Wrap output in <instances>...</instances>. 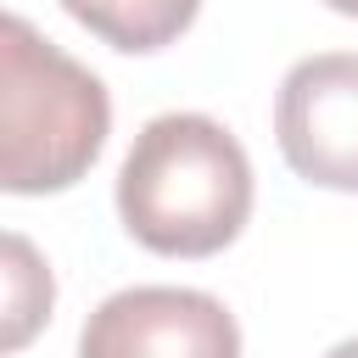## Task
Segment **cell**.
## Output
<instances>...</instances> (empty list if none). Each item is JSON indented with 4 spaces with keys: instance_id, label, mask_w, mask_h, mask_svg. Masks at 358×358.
<instances>
[{
    "instance_id": "cell-1",
    "label": "cell",
    "mask_w": 358,
    "mask_h": 358,
    "mask_svg": "<svg viewBox=\"0 0 358 358\" xmlns=\"http://www.w3.org/2000/svg\"><path fill=\"white\" fill-rule=\"evenodd\" d=\"M117 218L157 257H213L252 218V162L207 112L151 117L117 168Z\"/></svg>"
},
{
    "instance_id": "cell-2",
    "label": "cell",
    "mask_w": 358,
    "mask_h": 358,
    "mask_svg": "<svg viewBox=\"0 0 358 358\" xmlns=\"http://www.w3.org/2000/svg\"><path fill=\"white\" fill-rule=\"evenodd\" d=\"M112 134L106 84L50 45L22 11L0 22V185L56 196L78 185Z\"/></svg>"
},
{
    "instance_id": "cell-3",
    "label": "cell",
    "mask_w": 358,
    "mask_h": 358,
    "mask_svg": "<svg viewBox=\"0 0 358 358\" xmlns=\"http://www.w3.org/2000/svg\"><path fill=\"white\" fill-rule=\"evenodd\" d=\"M78 358H241V324L213 291L129 285L84 319Z\"/></svg>"
},
{
    "instance_id": "cell-4",
    "label": "cell",
    "mask_w": 358,
    "mask_h": 358,
    "mask_svg": "<svg viewBox=\"0 0 358 358\" xmlns=\"http://www.w3.org/2000/svg\"><path fill=\"white\" fill-rule=\"evenodd\" d=\"M274 140L296 179L358 196V50L302 56L280 78Z\"/></svg>"
},
{
    "instance_id": "cell-5",
    "label": "cell",
    "mask_w": 358,
    "mask_h": 358,
    "mask_svg": "<svg viewBox=\"0 0 358 358\" xmlns=\"http://www.w3.org/2000/svg\"><path fill=\"white\" fill-rule=\"evenodd\" d=\"M62 11L78 28H90L101 45L123 56H151L196 22L201 0H62Z\"/></svg>"
},
{
    "instance_id": "cell-6",
    "label": "cell",
    "mask_w": 358,
    "mask_h": 358,
    "mask_svg": "<svg viewBox=\"0 0 358 358\" xmlns=\"http://www.w3.org/2000/svg\"><path fill=\"white\" fill-rule=\"evenodd\" d=\"M50 268L39 263V252L22 235H6V347L17 352L45 319H50Z\"/></svg>"
},
{
    "instance_id": "cell-7",
    "label": "cell",
    "mask_w": 358,
    "mask_h": 358,
    "mask_svg": "<svg viewBox=\"0 0 358 358\" xmlns=\"http://www.w3.org/2000/svg\"><path fill=\"white\" fill-rule=\"evenodd\" d=\"M324 358H358V336H347V341H336Z\"/></svg>"
},
{
    "instance_id": "cell-8",
    "label": "cell",
    "mask_w": 358,
    "mask_h": 358,
    "mask_svg": "<svg viewBox=\"0 0 358 358\" xmlns=\"http://www.w3.org/2000/svg\"><path fill=\"white\" fill-rule=\"evenodd\" d=\"M330 11H341V17H358V0H324Z\"/></svg>"
}]
</instances>
